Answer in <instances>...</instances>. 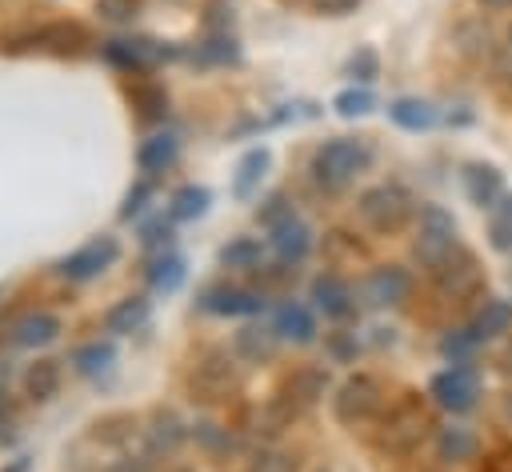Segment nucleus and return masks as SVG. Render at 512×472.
Wrapping results in <instances>:
<instances>
[{
    "label": "nucleus",
    "mask_w": 512,
    "mask_h": 472,
    "mask_svg": "<svg viewBox=\"0 0 512 472\" xmlns=\"http://www.w3.org/2000/svg\"><path fill=\"white\" fill-rule=\"evenodd\" d=\"M360 216L372 232H400L412 216V196L400 184H372L360 192Z\"/></svg>",
    "instance_id": "3"
},
{
    "label": "nucleus",
    "mask_w": 512,
    "mask_h": 472,
    "mask_svg": "<svg viewBox=\"0 0 512 472\" xmlns=\"http://www.w3.org/2000/svg\"><path fill=\"white\" fill-rule=\"evenodd\" d=\"M112 472H144V468H140V464H136V460H124V464H116V468H112Z\"/></svg>",
    "instance_id": "48"
},
{
    "label": "nucleus",
    "mask_w": 512,
    "mask_h": 472,
    "mask_svg": "<svg viewBox=\"0 0 512 472\" xmlns=\"http://www.w3.org/2000/svg\"><path fill=\"white\" fill-rule=\"evenodd\" d=\"M476 452H480L476 432H468V428H460V424L440 428V436H436V456H440V460L464 464V460H476Z\"/></svg>",
    "instance_id": "22"
},
{
    "label": "nucleus",
    "mask_w": 512,
    "mask_h": 472,
    "mask_svg": "<svg viewBox=\"0 0 512 472\" xmlns=\"http://www.w3.org/2000/svg\"><path fill=\"white\" fill-rule=\"evenodd\" d=\"M104 56L112 64H120V68H144V64H152L160 56V48L152 40H108Z\"/></svg>",
    "instance_id": "25"
},
{
    "label": "nucleus",
    "mask_w": 512,
    "mask_h": 472,
    "mask_svg": "<svg viewBox=\"0 0 512 472\" xmlns=\"http://www.w3.org/2000/svg\"><path fill=\"white\" fill-rule=\"evenodd\" d=\"M272 352H276V328L248 324V328L236 332V356H244V360H268Z\"/></svg>",
    "instance_id": "27"
},
{
    "label": "nucleus",
    "mask_w": 512,
    "mask_h": 472,
    "mask_svg": "<svg viewBox=\"0 0 512 472\" xmlns=\"http://www.w3.org/2000/svg\"><path fill=\"white\" fill-rule=\"evenodd\" d=\"M56 332H60V320H56L52 312H28V316H20V320L12 324V340H16L20 348L48 344V340H56Z\"/></svg>",
    "instance_id": "21"
},
{
    "label": "nucleus",
    "mask_w": 512,
    "mask_h": 472,
    "mask_svg": "<svg viewBox=\"0 0 512 472\" xmlns=\"http://www.w3.org/2000/svg\"><path fill=\"white\" fill-rule=\"evenodd\" d=\"M256 472H292V464H288L284 456H264V460L256 464Z\"/></svg>",
    "instance_id": "44"
},
{
    "label": "nucleus",
    "mask_w": 512,
    "mask_h": 472,
    "mask_svg": "<svg viewBox=\"0 0 512 472\" xmlns=\"http://www.w3.org/2000/svg\"><path fill=\"white\" fill-rule=\"evenodd\" d=\"M460 184H464L468 200H472L476 208H488V212H492V208H496V204L508 196L500 168H492V164H480V160L464 164V172H460Z\"/></svg>",
    "instance_id": "10"
},
{
    "label": "nucleus",
    "mask_w": 512,
    "mask_h": 472,
    "mask_svg": "<svg viewBox=\"0 0 512 472\" xmlns=\"http://www.w3.org/2000/svg\"><path fill=\"white\" fill-rule=\"evenodd\" d=\"M148 440H152L156 452H172L184 440V428H180V420L172 412H156L152 416V428H148Z\"/></svg>",
    "instance_id": "32"
},
{
    "label": "nucleus",
    "mask_w": 512,
    "mask_h": 472,
    "mask_svg": "<svg viewBox=\"0 0 512 472\" xmlns=\"http://www.w3.org/2000/svg\"><path fill=\"white\" fill-rule=\"evenodd\" d=\"M428 412L420 404H396L384 420H380V432H376V444L388 452V456H408L412 448H420V440L428 436Z\"/></svg>",
    "instance_id": "4"
},
{
    "label": "nucleus",
    "mask_w": 512,
    "mask_h": 472,
    "mask_svg": "<svg viewBox=\"0 0 512 472\" xmlns=\"http://www.w3.org/2000/svg\"><path fill=\"white\" fill-rule=\"evenodd\" d=\"M4 472H28V456H20V460H12Z\"/></svg>",
    "instance_id": "47"
},
{
    "label": "nucleus",
    "mask_w": 512,
    "mask_h": 472,
    "mask_svg": "<svg viewBox=\"0 0 512 472\" xmlns=\"http://www.w3.org/2000/svg\"><path fill=\"white\" fill-rule=\"evenodd\" d=\"M204 308L216 316H248V312H260L264 300L244 288H212V292H204Z\"/></svg>",
    "instance_id": "17"
},
{
    "label": "nucleus",
    "mask_w": 512,
    "mask_h": 472,
    "mask_svg": "<svg viewBox=\"0 0 512 472\" xmlns=\"http://www.w3.org/2000/svg\"><path fill=\"white\" fill-rule=\"evenodd\" d=\"M312 300L324 316H348L352 312V288L336 272H324V276L312 280Z\"/></svg>",
    "instance_id": "14"
},
{
    "label": "nucleus",
    "mask_w": 512,
    "mask_h": 472,
    "mask_svg": "<svg viewBox=\"0 0 512 472\" xmlns=\"http://www.w3.org/2000/svg\"><path fill=\"white\" fill-rule=\"evenodd\" d=\"M332 108L340 112V116H368L372 108H376V96L368 92V88H344V92H336V100H332Z\"/></svg>",
    "instance_id": "35"
},
{
    "label": "nucleus",
    "mask_w": 512,
    "mask_h": 472,
    "mask_svg": "<svg viewBox=\"0 0 512 472\" xmlns=\"http://www.w3.org/2000/svg\"><path fill=\"white\" fill-rule=\"evenodd\" d=\"M280 4H304V0H280Z\"/></svg>",
    "instance_id": "51"
},
{
    "label": "nucleus",
    "mask_w": 512,
    "mask_h": 472,
    "mask_svg": "<svg viewBox=\"0 0 512 472\" xmlns=\"http://www.w3.org/2000/svg\"><path fill=\"white\" fill-rule=\"evenodd\" d=\"M144 320H148V300H144V296H124L120 304L108 308L104 328H108L112 336H128V332H140Z\"/></svg>",
    "instance_id": "20"
},
{
    "label": "nucleus",
    "mask_w": 512,
    "mask_h": 472,
    "mask_svg": "<svg viewBox=\"0 0 512 472\" xmlns=\"http://www.w3.org/2000/svg\"><path fill=\"white\" fill-rule=\"evenodd\" d=\"M484 12H508L512 8V0H476Z\"/></svg>",
    "instance_id": "45"
},
{
    "label": "nucleus",
    "mask_w": 512,
    "mask_h": 472,
    "mask_svg": "<svg viewBox=\"0 0 512 472\" xmlns=\"http://www.w3.org/2000/svg\"><path fill=\"white\" fill-rule=\"evenodd\" d=\"M436 288L444 292V296H452V300H464V296H472V292H480V284H484V268H480V260L472 256V252H456L452 260H444L436 272Z\"/></svg>",
    "instance_id": "8"
},
{
    "label": "nucleus",
    "mask_w": 512,
    "mask_h": 472,
    "mask_svg": "<svg viewBox=\"0 0 512 472\" xmlns=\"http://www.w3.org/2000/svg\"><path fill=\"white\" fill-rule=\"evenodd\" d=\"M388 116H392L404 132H428V128L436 124V108H432L428 100H420V96H400V100H392V104H388Z\"/></svg>",
    "instance_id": "19"
},
{
    "label": "nucleus",
    "mask_w": 512,
    "mask_h": 472,
    "mask_svg": "<svg viewBox=\"0 0 512 472\" xmlns=\"http://www.w3.org/2000/svg\"><path fill=\"white\" fill-rule=\"evenodd\" d=\"M56 388H60V360H36L24 372V392L32 400H48V396H56Z\"/></svg>",
    "instance_id": "28"
},
{
    "label": "nucleus",
    "mask_w": 512,
    "mask_h": 472,
    "mask_svg": "<svg viewBox=\"0 0 512 472\" xmlns=\"http://www.w3.org/2000/svg\"><path fill=\"white\" fill-rule=\"evenodd\" d=\"M488 236H492V248L512 252V196H504V200L488 212Z\"/></svg>",
    "instance_id": "33"
},
{
    "label": "nucleus",
    "mask_w": 512,
    "mask_h": 472,
    "mask_svg": "<svg viewBox=\"0 0 512 472\" xmlns=\"http://www.w3.org/2000/svg\"><path fill=\"white\" fill-rule=\"evenodd\" d=\"M272 328H276V336L296 340V344L316 340V316H312L304 304H296V300H288V304H280V308H276Z\"/></svg>",
    "instance_id": "15"
},
{
    "label": "nucleus",
    "mask_w": 512,
    "mask_h": 472,
    "mask_svg": "<svg viewBox=\"0 0 512 472\" xmlns=\"http://www.w3.org/2000/svg\"><path fill=\"white\" fill-rule=\"evenodd\" d=\"M288 216H292V208H288V196H268V200H264V208L256 212V220H260V224H268V228L284 224Z\"/></svg>",
    "instance_id": "37"
},
{
    "label": "nucleus",
    "mask_w": 512,
    "mask_h": 472,
    "mask_svg": "<svg viewBox=\"0 0 512 472\" xmlns=\"http://www.w3.org/2000/svg\"><path fill=\"white\" fill-rule=\"evenodd\" d=\"M208 200H212V192H208L204 184H184V188L172 192L168 216H172V220H196V216L208 212Z\"/></svg>",
    "instance_id": "26"
},
{
    "label": "nucleus",
    "mask_w": 512,
    "mask_h": 472,
    "mask_svg": "<svg viewBox=\"0 0 512 472\" xmlns=\"http://www.w3.org/2000/svg\"><path fill=\"white\" fill-rule=\"evenodd\" d=\"M8 424H12V408H8L4 400H0V440L8 436Z\"/></svg>",
    "instance_id": "46"
},
{
    "label": "nucleus",
    "mask_w": 512,
    "mask_h": 472,
    "mask_svg": "<svg viewBox=\"0 0 512 472\" xmlns=\"http://www.w3.org/2000/svg\"><path fill=\"white\" fill-rule=\"evenodd\" d=\"M148 280H152V288H156V292H176V288L184 284V260H180V256H172V252H164V256L152 264Z\"/></svg>",
    "instance_id": "31"
},
{
    "label": "nucleus",
    "mask_w": 512,
    "mask_h": 472,
    "mask_svg": "<svg viewBox=\"0 0 512 472\" xmlns=\"http://www.w3.org/2000/svg\"><path fill=\"white\" fill-rule=\"evenodd\" d=\"M504 332H512V300L488 296V300L476 308V316H472V336H476V340H496V336H504Z\"/></svg>",
    "instance_id": "13"
},
{
    "label": "nucleus",
    "mask_w": 512,
    "mask_h": 472,
    "mask_svg": "<svg viewBox=\"0 0 512 472\" xmlns=\"http://www.w3.org/2000/svg\"><path fill=\"white\" fill-rule=\"evenodd\" d=\"M472 344H476V336H472V328H468V332H460V336H444V340H440V352H444L452 364H460V360L472 352Z\"/></svg>",
    "instance_id": "39"
},
{
    "label": "nucleus",
    "mask_w": 512,
    "mask_h": 472,
    "mask_svg": "<svg viewBox=\"0 0 512 472\" xmlns=\"http://www.w3.org/2000/svg\"><path fill=\"white\" fill-rule=\"evenodd\" d=\"M368 160H372V152H368L364 140H356V136H336V140H324V144L316 148L312 172H316L320 184L340 188V184H348L356 172H364Z\"/></svg>",
    "instance_id": "2"
},
{
    "label": "nucleus",
    "mask_w": 512,
    "mask_h": 472,
    "mask_svg": "<svg viewBox=\"0 0 512 472\" xmlns=\"http://www.w3.org/2000/svg\"><path fill=\"white\" fill-rule=\"evenodd\" d=\"M172 160H176V136H172V132L148 136V140L140 144V152H136V164H140V172H148V176L164 172Z\"/></svg>",
    "instance_id": "23"
},
{
    "label": "nucleus",
    "mask_w": 512,
    "mask_h": 472,
    "mask_svg": "<svg viewBox=\"0 0 512 472\" xmlns=\"http://www.w3.org/2000/svg\"><path fill=\"white\" fill-rule=\"evenodd\" d=\"M504 412H508V420H512V396H508V404H504Z\"/></svg>",
    "instance_id": "50"
},
{
    "label": "nucleus",
    "mask_w": 512,
    "mask_h": 472,
    "mask_svg": "<svg viewBox=\"0 0 512 472\" xmlns=\"http://www.w3.org/2000/svg\"><path fill=\"white\" fill-rule=\"evenodd\" d=\"M260 240H252V236H240V240H232V244H224L220 248V264L224 268H256L260 264Z\"/></svg>",
    "instance_id": "30"
},
{
    "label": "nucleus",
    "mask_w": 512,
    "mask_h": 472,
    "mask_svg": "<svg viewBox=\"0 0 512 472\" xmlns=\"http://www.w3.org/2000/svg\"><path fill=\"white\" fill-rule=\"evenodd\" d=\"M428 392H432V400H436L440 408H448V412H468V408H476V400H480V380H476V372H472L468 364H452V368H444V372L432 376Z\"/></svg>",
    "instance_id": "7"
},
{
    "label": "nucleus",
    "mask_w": 512,
    "mask_h": 472,
    "mask_svg": "<svg viewBox=\"0 0 512 472\" xmlns=\"http://www.w3.org/2000/svg\"><path fill=\"white\" fill-rule=\"evenodd\" d=\"M408 292H412V276H408V268H400V264H380V268H372V276H368V284H364V296H368V304H376V308L404 304Z\"/></svg>",
    "instance_id": "11"
},
{
    "label": "nucleus",
    "mask_w": 512,
    "mask_h": 472,
    "mask_svg": "<svg viewBox=\"0 0 512 472\" xmlns=\"http://www.w3.org/2000/svg\"><path fill=\"white\" fill-rule=\"evenodd\" d=\"M376 72H380V60H376L372 48H360V52L348 60V76H352V80H372Z\"/></svg>",
    "instance_id": "36"
},
{
    "label": "nucleus",
    "mask_w": 512,
    "mask_h": 472,
    "mask_svg": "<svg viewBox=\"0 0 512 472\" xmlns=\"http://www.w3.org/2000/svg\"><path fill=\"white\" fill-rule=\"evenodd\" d=\"M268 164H272V152H268V148H248V152L240 156V164H236L232 196H236V200H248V196L260 188V180H264Z\"/></svg>",
    "instance_id": "16"
},
{
    "label": "nucleus",
    "mask_w": 512,
    "mask_h": 472,
    "mask_svg": "<svg viewBox=\"0 0 512 472\" xmlns=\"http://www.w3.org/2000/svg\"><path fill=\"white\" fill-rule=\"evenodd\" d=\"M128 96H132V104L140 108V120H160V116L168 112V96H164V88H160V84L140 80V84H132V88H128Z\"/></svg>",
    "instance_id": "29"
},
{
    "label": "nucleus",
    "mask_w": 512,
    "mask_h": 472,
    "mask_svg": "<svg viewBox=\"0 0 512 472\" xmlns=\"http://www.w3.org/2000/svg\"><path fill=\"white\" fill-rule=\"evenodd\" d=\"M116 256H120V244H116L112 236H96L92 244H84V248H76L72 256H64V260H60V272H64L68 280H92V276H100Z\"/></svg>",
    "instance_id": "9"
},
{
    "label": "nucleus",
    "mask_w": 512,
    "mask_h": 472,
    "mask_svg": "<svg viewBox=\"0 0 512 472\" xmlns=\"http://www.w3.org/2000/svg\"><path fill=\"white\" fill-rule=\"evenodd\" d=\"M272 252L284 260V264H296V260H304L308 256V248H312V228L304 224V220H296V216H288L284 224H276L272 228Z\"/></svg>",
    "instance_id": "12"
},
{
    "label": "nucleus",
    "mask_w": 512,
    "mask_h": 472,
    "mask_svg": "<svg viewBox=\"0 0 512 472\" xmlns=\"http://www.w3.org/2000/svg\"><path fill=\"white\" fill-rule=\"evenodd\" d=\"M168 240H172V228H168L164 220H160V224H152V228L144 232V248H160V244L168 248Z\"/></svg>",
    "instance_id": "43"
},
{
    "label": "nucleus",
    "mask_w": 512,
    "mask_h": 472,
    "mask_svg": "<svg viewBox=\"0 0 512 472\" xmlns=\"http://www.w3.org/2000/svg\"><path fill=\"white\" fill-rule=\"evenodd\" d=\"M112 344L104 340H92V344H84V348H76V356H72V364H76V372H84V376H96V372H104L108 364H112Z\"/></svg>",
    "instance_id": "34"
},
{
    "label": "nucleus",
    "mask_w": 512,
    "mask_h": 472,
    "mask_svg": "<svg viewBox=\"0 0 512 472\" xmlns=\"http://www.w3.org/2000/svg\"><path fill=\"white\" fill-rule=\"evenodd\" d=\"M460 252V240H456V220L448 208L440 204H424L420 208V224H416V240H412V256L436 272L444 260H452Z\"/></svg>",
    "instance_id": "1"
},
{
    "label": "nucleus",
    "mask_w": 512,
    "mask_h": 472,
    "mask_svg": "<svg viewBox=\"0 0 512 472\" xmlns=\"http://www.w3.org/2000/svg\"><path fill=\"white\" fill-rule=\"evenodd\" d=\"M148 196H152V188H148V184H136V188L124 196V208H120V216H124V220L140 216V212H144V204H148Z\"/></svg>",
    "instance_id": "41"
},
{
    "label": "nucleus",
    "mask_w": 512,
    "mask_h": 472,
    "mask_svg": "<svg viewBox=\"0 0 512 472\" xmlns=\"http://www.w3.org/2000/svg\"><path fill=\"white\" fill-rule=\"evenodd\" d=\"M380 404H384V388H380V380L368 376V372L348 376V380L336 388V396H332V412H336L340 424H364V420H372V416L380 412Z\"/></svg>",
    "instance_id": "5"
},
{
    "label": "nucleus",
    "mask_w": 512,
    "mask_h": 472,
    "mask_svg": "<svg viewBox=\"0 0 512 472\" xmlns=\"http://www.w3.org/2000/svg\"><path fill=\"white\" fill-rule=\"evenodd\" d=\"M204 60H216V64H228V60H236V40L232 36H212V40H204Z\"/></svg>",
    "instance_id": "38"
},
{
    "label": "nucleus",
    "mask_w": 512,
    "mask_h": 472,
    "mask_svg": "<svg viewBox=\"0 0 512 472\" xmlns=\"http://www.w3.org/2000/svg\"><path fill=\"white\" fill-rule=\"evenodd\" d=\"M508 48H512V24H508Z\"/></svg>",
    "instance_id": "52"
},
{
    "label": "nucleus",
    "mask_w": 512,
    "mask_h": 472,
    "mask_svg": "<svg viewBox=\"0 0 512 472\" xmlns=\"http://www.w3.org/2000/svg\"><path fill=\"white\" fill-rule=\"evenodd\" d=\"M504 372L512 376V340H508V348H504Z\"/></svg>",
    "instance_id": "49"
},
{
    "label": "nucleus",
    "mask_w": 512,
    "mask_h": 472,
    "mask_svg": "<svg viewBox=\"0 0 512 472\" xmlns=\"http://www.w3.org/2000/svg\"><path fill=\"white\" fill-rule=\"evenodd\" d=\"M232 388H236V360L228 352H220V348H208L188 372V392L196 400H204V404L224 400Z\"/></svg>",
    "instance_id": "6"
},
{
    "label": "nucleus",
    "mask_w": 512,
    "mask_h": 472,
    "mask_svg": "<svg viewBox=\"0 0 512 472\" xmlns=\"http://www.w3.org/2000/svg\"><path fill=\"white\" fill-rule=\"evenodd\" d=\"M36 44H40V48H48V52L68 56V52H80V48L88 44V36H84V28H80V24H72V20H52V24L36 28Z\"/></svg>",
    "instance_id": "18"
},
{
    "label": "nucleus",
    "mask_w": 512,
    "mask_h": 472,
    "mask_svg": "<svg viewBox=\"0 0 512 472\" xmlns=\"http://www.w3.org/2000/svg\"><path fill=\"white\" fill-rule=\"evenodd\" d=\"M136 4L140 0H96V12L108 20H128V16H136Z\"/></svg>",
    "instance_id": "40"
},
{
    "label": "nucleus",
    "mask_w": 512,
    "mask_h": 472,
    "mask_svg": "<svg viewBox=\"0 0 512 472\" xmlns=\"http://www.w3.org/2000/svg\"><path fill=\"white\" fill-rule=\"evenodd\" d=\"M324 388H328V372H324V368H300V372H292V376L284 380V392H288L300 408L316 404V400L324 396Z\"/></svg>",
    "instance_id": "24"
},
{
    "label": "nucleus",
    "mask_w": 512,
    "mask_h": 472,
    "mask_svg": "<svg viewBox=\"0 0 512 472\" xmlns=\"http://www.w3.org/2000/svg\"><path fill=\"white\" fill-rule=\"evenodd\" d=\"M356 8H360V0H316V12L320 16H348Z\"/></svg>",
    "instance_id": "42"
}]
</instances>
